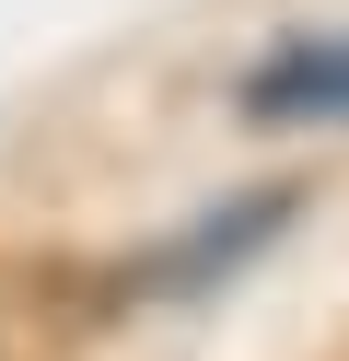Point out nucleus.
Wrapping results in <instances>:
<instances>
[{"label":"nucleus","instance_id":"nucleus-1","mask_svg":"<svg viewBox=\"0 0 349 361\" xmlns=\"http://www.w3.org/2000/svg\"><path fill=\"white\" fill-rule=\"evenodd\" d=\"M291 210H302L291 187H256V198H233V210H209L186 245L140 257V291H221V280H233V268H245V257H256V245H268Z\"/></svg>","mask_w":349,"mask_h":361},{"label":"nucleus","instance_id":"nucleus-2","mask_svg":"<svg viewBox=\"0 0 349 361\" xmlns=\"http://www.w3.org/2000/svg\"><path fill=\"white\" fill-rule=\"evenodd\" d=\"M245 117L256 128H302V117H349V35H302V47L245 71Z\"/></svg>","mask_w":349,"mask_h":361}]
</instances>
